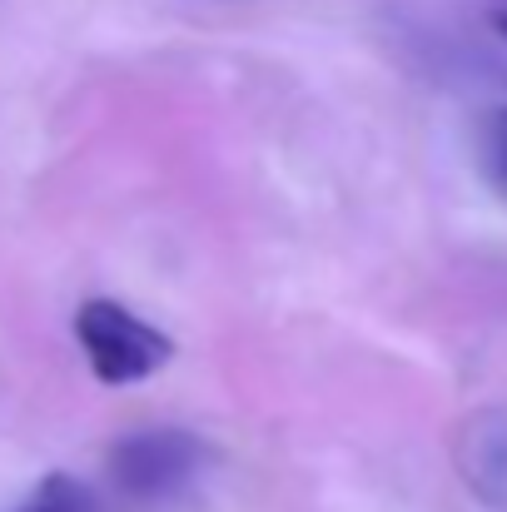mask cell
<instances>
[{"mask_svg": "<svg viewBox=\"0 0 507 512\" xmlns=\"http://www.w3.org/2000/svg\"><path fill=\"white\" fill-rule=\"evenodd\" d=\"M75 343H80L90 373L110 388L145 383L174 358V343H169L165 329H155L150 319H140L135 309H125L115 299H85L80 304Z\"/></svg>", "mask_w": 507, "mask_h": 512, "instance_id": "6da1fadb", "label": "cell"}, {"mask_svg": "<svg viewBox=\"0 0 507 512\" xmlns=\"http://www.w3.org/2000/svg\"><path fill=\"white\" fill-rule=\"evenodd\" d=\"M209 468V443L184 428H145L110 448V483L130 503H169L199 483Z\"/></svg>", "mask_w": 507, "mask_h": 512, "instance_id": "7a4b0ae2", "label": "cell"}, {"mask_svg": "<svg viewBox=\"0 0 507 512\" xmlns=\"http://www.w3.org/2000/svg\"><path fill=\"white\" fill-rule=\"evenodd\" d=\"M458 468H463V483L488 508L507 512V413L503 408H483L478 418L463 423Z\"/></svg>", "mask_w": 507, "mask_h": 512, "instance_id": "3957f363", "label": "cell"}, {"mask_svg": "<svg viewBox=\"0 0 507 512\" xmlns=\"http://www.w3.org/2000/svg\"><path fill=\"white\" fill-rule=\"evenodd\" d=\"M473 155H478V174L488 179V189L507 204V105H493V110L478 120Z\"/></svg>", "mask_w": 507, "mask_h": 512, "instance_id": "277c9868", "label": "cell"}, {"mask_svg": "<svg viewBox=\"0 0 507 512\" xmlns=\"http://www.w3.org/2000/svg\"><path fill=\"white\" fill-rule=\"evenodd\" d=\"M15 512H100L95 503V493L80 483V478H70V473H50L25 503Z\"/></svg>", "mask_w": 507, "mask_h": 512, "instance_id": "5b68a950", "label": "cell"}, {"mask_svg": "<svg viewBox=\"0 0 507 512\" xmlns=\"http://www.w3.org/2000/svg\"><path fill=\"white\" fill-rule=\"evenodd\" d=\"M493 30H498V35L507 40V10H498V15H493Z\"/></svg>", "mask_w": 507, "mask_h": 512, "instance_id": "8992f818", "label": "cell"}]
</instances>
